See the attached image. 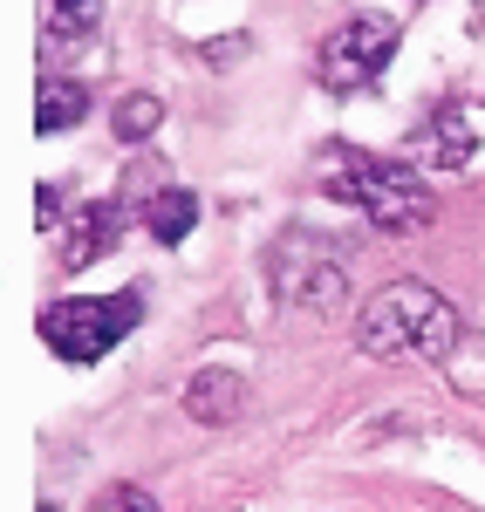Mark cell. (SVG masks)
<instances>
[{"label":"cell","instance_id":"12","mask_svg":"<svg viewBox=\"0 0 485 512\" xmlns=\"http://www.w3.org/2000/svg\"><path fill=\"white\" fill-rule=\"evenodd\" d=\"M103 239H110V205H82V219H76V233H69V267H89L96 253H103Z\"/></svg>","mask_w":485,"mask_h":512},{"label":"cell","instance_id":"1","mask_svg":"<svg viewBox=\"0 0 485 512\" xmlns=\"http://www.w3.org/2000/svg\"><path fill=\"white\" fill-rule=\"evenodd\" d=\"M315 178H322L328 198H342V205H356L369 226H383V233H417V226H431V185L410 171V158H369L356 144H328L322 164H315Z\"/></svg>","mask_w":485,"mask_h":512},{"label":"cell","instance_id":"2","mask_svg":"<svg viewBox=\"0 0 485 512\" xmlns=\"http://www.w3.org/2000/svg\"><path fill=\"white\" fill-rule=\"evenodd\" d=\"M356 342L383 362H445L458 342V308L424 280H390L363 301Z\"/></svg>","mask_w":485,"mask_h":512},{"label":"cell","instance_id":"4","mask_svg":"<svg viewBox=\"0 0 485 512\" xmlns=\"http://www.w3.org/2000/svg\"><path fill=\"white\" fill-rule=\"evenodd\" d=\"M390 55H397V21L390 14H356L342 28H328L322 55H315V82L328 96H356L390 69Z\"/></svg>","mask_w":485,"mask_h":512},{"label":"cell","instance_id":"8","mask_svg":"<svg viewBox=\"0 0 485 512\" xmlns=\"http://www.w3.org/2000/svg\"><path fill=\"white\" fill-rule=\"evenodd\" d=\"M35 14H41V48H62V41L96 28L103 0H35Z\"/></svg>","mask_w":485,"mask_h":512},{"label":"cell","instance_id":"3","mask_svg":"<svg viewBox=\"0 0 485 512\" xmlns=\"http://www.w3.org/2000/svg\"><path fill=\"white\" fill-rule=\"evenodd\" d=\"M144 315V294H76L41 308V342L62 362H103Z\"/></svg>","mask_w":485,"mask_h":512},{"label":"cell","instance_id":"13","mask_svg":"<svg viewBox=\"0 0 485 512\" xmlns=\"http://www.w3.org/2000/svg\"><path fill=\"white\" fill-rule=\"evenodd\" d=\"M96 512H158V506H151L137 485H117V492H103V506H96Z\"/></svg>","mask_w":485,"mask_h":512},{"label":"cell","instance_id":"6","mask_svg":"<svg viewBox=\"0 0 485 512\" xmlns=\"http://www.w3.org/2000/svg\"><path fill=\"white\" fill-rule=\"evenodd\" d=\"M472 158V123H465V110H438V117L424 123L417 137H410V164H431V171H458V164Z\"/></svg>","mask_w":485,"mask_h":512},{"label":"cell","instance_id":"9","mask_svg":"<svg viewBox=\"0 0 485 512\" xmlns=\"http://www.w3.org/2000/svg\"><path fill=\"white\" fill-rule=\"evenodd\" d=\"M82 110H89V96H82V82L41 76V103H35V130H41V137H62L69 123H82Z\"/></svg>","mask_w":485,"mask_h":512},{"label":"cell","instance_id":"11","mask_svg":"<svg viewBox=\"0 0 485 512\" xmlns=\"http://www.w3.org/2000/svg\"><path fill=\"white\" fill-rule=\"evenodd\" d=\"M110 123H117L123 144H144V137L164 123V103L151 96V89H137V96H123V103H117V117H110Z\"/></svg>","mask_w":485,"mask_h":512},{"label":"cell","instance_id":"14","mask_svg":"<svg viewBox=\"0 0 485 512\" xmlns=\"http://www.w3.org/2000/svg\"><path fill=\"white\" fill-rule=\"evenodd\" d=\"M41 212H35V226H41V233H55V226H62V192H55V185H41Z\"/></svg>","mask_w":485,"mask_h":512},{"label":"cell","instance_id":"10","mask_svg":"<svg viewBox=\"0 0 485 512\" xmlns=\"http://www.w3.org/2000/svg\"><path fill=\"white\" fill-rule=\"evenodd\" d=\"M144 226H151L158 246H178V239L199 226V198L192 192H158L151 205H144Z\"/></svg>","mask_w":485,"mask_h":512},{"label":"cell","instance_id":"7","mask_svg":"<svg viewBox=\"0 0 485 512\" xmlns=\"http://www.w3.org/2000/svg\"><path fill=\"white\" fill-rule=\"evenodd\" d=\"M240 403H246V383L233 369H199V376L185 383V417H192V424H233Z\"/></svg>","mask_w":485,"mask_h":512},{"label":"cell","instance_id":"5","mask_svg":"<svg viewBox=\"0 0 485 512\" xmlns=\"http://www.w3.org/2000/svg\"><path fill=\"white\" fill-rule=\"evenodd\" d=\"M274 294L287 308H308V315H335L342 294H349V274H342V253L315 233H287L274 246Z\"/></svg>","mask_w":485,"mask_h":512}]
</instances>
